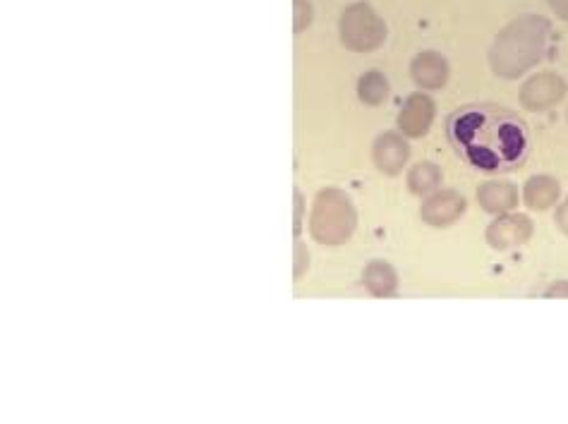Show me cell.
Returning a JSON list of instances; mask_svg holds the SVG:
<instances>
[{"label": "cell", "mask_w": 568, "mask_h": 424, "mask_svg": "<svg viewBox=\"0 0 568 424\" xmlns=\"http://www.w3.org/2000/svg\"><path fill=\"white\" fill-rule=\"evenodd\" d=\"M444 130L458 159L480 173L516 171L528 159V125L501 106H461L446 118Z\"/></svg>", "instance_id": "cell-1"}, {"label": "cell", "mask_w": 568, "mask_h": 424, "mask_svg": "<svg viewBox=\"0 0 568 424\" xmlns=\"http://www.w3.org/2000/svg\"><path fill=\"white\" fill-rule=\"evenodd\" d=\"M549 32H552V27L540 15H525L518 22H513L499 36L492 53H489L494 72L501 77H518L528 68H533L545 53Z\"/></svg>", "instance_id": "cell-2"}, {"label": "cell", "mask_w": 568, "mask_h": 424, "mask_svg": "<svg viewBox=\"0 0 568 424\" xmlns=\"http://www.w3.org/2000/svg\"><path fill=\"white\" fill-rule=\"evenodd\" d=\"M355 228H358V211H355L346 192L336 190V187H326L319 192L310 218L312 238L319 245L336 247L348 242Z\"/></svg>", "instance_id": "cell-3"}, {"label": "cell", "mask_w": 568, "mask_h": 424, "mask_svg": "<svg viewBox=\"0 0 568 424\" xmlns=\"http://www.w3.org/2000/svg\"><path fill=\"white\" fill-rule=\"evenodd\" d=\"M386 27L384 22L379 20V15L374 12L370 5L360 3V5H350V8L343 12L341 20V39L350 51H374L384 44Z\"/></svg>", "instance_id": "cell-4"}, {"label": "cell", "mask_w": 568, "mask_h": 424, "mask_svg": "<svg viewBox=\"0 0 568 424\" xmlns=\"http://www.w3.org/2000/svg\"><path fill=\"white\" fill-rule=\"evenodd\" d=\"M566 96V82L561 80L557 72H542V75L530 77L521 89V104L528 111H549L561 104Z\"/></svg>", "instance_id": "cell-5"}, {"label": "cell", "mask_w": 568, "mask_h": 424, "mask_svg": "<svg viewBox=\"0 0 568 424\" xmlns=\"http://www.w3.org/2000/svg\"><path fill=\"white\" fill-rule=\"evenodd\" d=\"M533 230V221L525 214H499L497 221L489 223L487 242L492 245V250L509 252L533 238Z\"/></svg>", "instance_id": "cell-6"}, {"label": "cell", "mask_w": 568, "mask_h": 424, "mask_svg": "<svg viewBox=\"0 0 568 424\" xmlns=\"http://www.w3.org/2000/svg\"><path fill=\"white\" fill-rule=\"evenodd\" d=\"M465 211V197L456 190H437L422 202V221L432 228L453 226Z\"/></svg>", "instance_id": "cell-7"}, {"label": "cell", "mask_w": 568, "mask_h": 424, "mask_svg": "<svg viewBox=\"0 0 568 424\" xmlns=\"http://www.w3.org/2000/svg\"><path fill=\"white\" fill-rule=\"evenodd\" d=\"M434 101L425 94H413L410 99L403 104L401 115H398V130L401 135L420 139L429 132V125H432L434 118Z\"/></svg>", "instance_id": "cell-8"}, {"label": "cell", "mask_w": 568, "mask_h": 424, "mask_svg": "<svg viewBox=\"0 0 568 424\" xmlns=\"http://www.w3.org/2000/svg\"><path fill=\"white\" fill-rule=\"evenodd\" d=\"M410 159V147L408 142L396 132H384L382 137L374 142L372 149V161L384 175H396L406 168Z\"/></svg>", "instance_id": "cell-9"}, {"label": "cell", "mask_w": 568, "mask_h": 424, "mask_svg": "<svg viewBox=\"0 0 568 424\" xmlns=\"http://www.w3.org/2000/svg\"><path fill=\"white\" fill-rule=\"evenodd\" d=\"M477 202L487 214H509L518 204V187L509 180H489L477 187Z\"/></svg>", "instance_id": "cell-10"}, {"label": "cell", "mask_w": 568, "mask_h": 424, "mask_svg": "<svg viewBox=\"0 0 568 424\" xmlns=\"http://www.w3.org/2000/svg\"><path fill=\"white\" fill-rule=\"evenodd\" d=\"M410 75L413 80L425 89H439L449 80V65L439 53H420L410 65Z\"/></svg>", "instance_id": "cell-11"}, {"label": "cell", "mask_w": 568, "mask_h": 424, "mask_svg": "<svg viewBox=\"0 0 568 424\" xmlns=\"http://www.w3.org/2000/svg\"><path fill=\"white\" fill-rule=\"evenodd\" d=\"M362 286H365L367 293L374 295V298H391L398 290L396 269L389 262L374 259V262L367 264L365 271H362Z\"/></svg>", "instance_id": "cell-12"}, {"label": "cell", "mask_w": 568, "mask_h": 424, "mask_svg": "<svg viewBox=\"0 0 568 424\" xmlns=\"http://www.w3.org/2000/svg\"><path fill=\"white\" fill-rule=\"evenodd\" d=\"M525 204L533 211H547L559 202L561 185L552 175H535L525 183Z\"/></svg>", "instance_id": "cell-13"}, {"label": "cell", "mask_w": 568, "mask_h": 424, "mask_svg": "<svg viewBox=\"0 0 568 424\" xmlns=\"http://www.w3.org/2000/svg\"><path fill=\"white\" fill-rule=\"evenodd\" d=\"M441 180H444V173L439 166L429 161L415 163L408 173V190L413 195H432V192H437Z\"/></svg>", "instance_id": "cell-14"}, {"label": "cell", "mask_w": 568, "mask_h": 424, "mask_svg": "<svg viewBox=\"0 0 568 424\" xmlns=\"http://www.w3.org/2000/svg\"><path fill=\"white\" fill-rule=\"evenodd\" d=\"M358 94L365 104L379 106L384 104L386 96H389V82L384 80L382 72H367L358 84Z\"/></svg>", "instance_id": "cell-15"}, {"label": "cell", "mask_w": 568, "mask_h": 424, "mask_svg": "<svg viewBox=\"0 0 568 424\" xmlns=\"http://www.w3.org/2000/svg\"><path fill=\"white\" fill-rule=\"evenodd\" d=\"M305 269H307V247L302 245V242H298V245H295V278L305 274Z\"/></svg>", "instance_id": "cell-16"}, {"label": "cell", "mask_w": 568, "mask_h": 424, "mask_svg": "<svg viewBox=\"0 0 568 424\" xmlns=\"http://www.w3.org/2000/svg\"><path fill=\"white\" fill-rule=\"evenodd\" d=\"M545 298L568 300V281H554L552 286L545 290Z\"/></svg>", "instance_id": "cell-17"}, {"label": "cell", "mask_w": 568, "mask_h": 424, "mask_svg": "<svg viewBox=\"0 0 568 424\" xmlns=\"http://www.w3.org/2000/svg\"><path fill=\"white\" fill-rule=\"evenodd\" d=\"M557 226H559L561 233H564L568 238V197L564 199V204H561V207L557 209Z\"/></svg>", "instance_id": "cell-18"}, {"label": "cell", "mask_w": 568, "mask_h": 424, "mask_svg": "<svg viewBox=\"0 0 568 424\" xmlns=\"http://www.w3.org/2000/svg\"><path fill=\"white\" fill-rule=\"evenodd\" d=\"M549 5H552V10L557 12L561 20L568 22V0H547Z\"/></svg>", "instance_id": "cell-19"}, {"label": "cell", "mask_w": 568, "mask_h": 424, "mask_svg": "<svg viewBox=\"0 0 568 424\" xmlns=\"http://www.w3.org/2000/svg\"><path fill=\"white\" fill-rule=\"evenodd\" d=\"M300 214H302V197L295 195V233H300Z\"/></svg>", "instance_id": "cell-20"}, {"label": "cell", "mask_w": 568, "mask_h": 424, "mask_svg": "<svg viewBox=\"0 0 568 424\" xmlns=\"http://www.w3.org/2000/svg\"><path fill=\"white\" fill-rule=\"evenodd\" d=\"M566 120H568V113H566Z\"/></svg>", "instance_id": "cell-21"}]
</instances>
